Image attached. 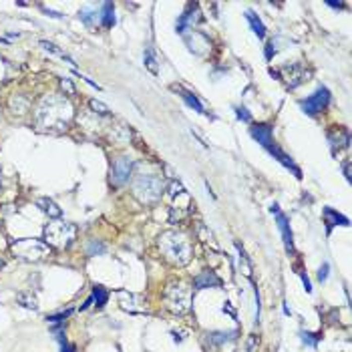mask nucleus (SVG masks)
I'll return each instance as SVG.
<instances>
[{"mask_svg":"<svg viewBox=\"0 0 352 352\" xmlns=\"http://www.w3.org/2000/svg\"><path fill=\"white\" fill-rule=\"evenodd\" d=\"M270 211L276 215V221H278V227H280V231H282V240H284L286 252L292 254V252H294V240H292V229H290V221H288L286 213L280 211V205H278V203H272Z\"/></svg>","mask_w":352,"mask_h":352,"instance_id":"6e6552de","label":"nucleus"},{"mask_svg":"<svg viewBox=\"0 0 352 352\" xmlns=\"http://www.w3.org/2000/svg\"><path fill=\"white\" fill-rule=\"evenodd\" d=\"M328 101H330V91L326 87H320L314 95H310L308 99L300 101V107H302V111L306 115H316V113H320L328 105Z\"/></svg>","mask_w":352,"mask_h":352,"instance_id":"0eeeda50","label":"nucleus"},{"mask_svg":"<svg viewBox=\"0 0 352 352\" xmlns=\"http://www.w3.org/2000/svg\"><path fill=\"white\" fill-rule=\"evenodd\" d=\"M236 115H238V119H242L244 123H250V121H252V115L248 113L246 107H236Z\"/></svg>","mask_w":352,"mask_h":352,"instance_id":"c85d7f7f","label":"nucleus"},{"mask_svg":"<svg viewBox=\"0 0 352 352\" xmlns=\"http://www.w3.org/2000/svg\"><path fill=\"white\" fill-rule=\"evenodd\" d=\"M145 67L153 73V75H157L159 73V67H157V58H155V54H153V50L151 48H147L145 50Z\"/></svg>","mask_w":352,"mask_h":352,"instance_id":"5701e85b","label":"nucleus"},{"mask_svg":"<svg viewBox=\"0 0 352 352\" xmlns=\"http://www.w3.org/2000/svg\"><path fill=\"white\" fill-rule=\"evenodd\" d=\"M250 133H252V137L262 145V147H266V145H270L274 139H272V127L270 125H256V127H252L250 129Z\"/></svg>","mask_w":352,"mask_h":352,"instance_id":"f8f14e48","label":"nucleus"},{"mask_svg":"<svg viewBox=\"0 0 352 352\" xmlns=\"http://www.w3.org/2000/svg\"><path fill=\"white\" fill-rule=\"evenodd\" d=\"M131 169H133V161L127 159V157H119L115 163H113V171H111V181L115 185H123L129 181L131 175Z\"/></svg>","mask_w":352,"mask_h":352,"instance_id":"1a4fd4ad","label":"nucleus"},{"mask_svg":"<svg viewBox=\"0 0 352 352\" xmlns=\"http://www.w3.org/2000/svg\"><path fill=\"white\" fill-rule=\"evenodd\" d=\"M328 139H330V143H332V147H346L348 143H350V137H348V131L346 129H336V131H332L330 135H328Z\"/></svg>","mask_w":352,"mask_h":352,"instance_id":"2eb2a0df","label":"nucleus"},{"mask_svg":"<svg viewBox=\"0 0 352 352\" xmlns=\"http://www.w3.org/2000/svg\"><path fill=\"white\" fill-rule=\"evenodd\" d=\"M10 248H12L14 256L20 258V260H24V262H38V260H44V258L48 256V252H50V248H48L46 242L28 240V238L12 242Z\"/></svg>","mask_w":352,"mask_h":352,"instance_id":"20e7f679","label":"nucleus"},{"mask_svg":"<svg viewBox=\"0 0 352 352\" xmlns=\"http://www.w3.org/2000/svg\"><path fill=\"white\" fill-rule=\"evenodd\" d=\"M159 248H161L163 256L171 264H177V266L187 264L189 258H191V244H189V240L183 233H177V231H165L159 238Z\"/></svg>","mask_w":352,"mask_h":352,"instance_id":"f03ea898","label":"nucleus"},{"mask_svg":"<svg viewBox=\"0 0 352 352\" xmlns=\"http://www.w3.org/2000/svg\"><path fill=\"white\" fill-rule=\"evenodd\" d=\"M177 91L181 93V99H183V101H185V103H187V105H189V107H191L193 111H197V113H205V111H203V105H201V101H199V99H197V97H195L193 93H189V91H183L181 87H179Z\"/></svg>","mask_w":352,"mask_h":352,"instance_id":"6ab92c4d","label":"nucleus"},{"mask_svg":"<svg viewBox=\"0 0 352 352\" xmlns=\"http://www.w3.org/2000/svg\"><path fill=\"white\" fill-rule=\"evenodd\" d=\"M300 278H302V284H304L306 292H312V286H310V280H308V276H306L304 272H300Z\"/></svg>","mask_w":352,"mask_h":352,"instance_id":"72a5a7b5","label":"nucleus"},{"mask_svg":"<svg viewBox=\"0 0 352 352\" xmlns=\"http://www.w3.org/2000/svg\"><path fill=\"white\" fill-rule=\"evenodd\" d=\"M264 149H268V153H270L272 157H276V159H278V161H280V163H282L286 169H290V171L298 177V179L302 177V171L296 167V163L292 161V157H290V155H286V153H284V151H282V149L276 145V141H272V143H270V145H266Z\"/></svg>","mask_w":352,"mask_h":352,"instance_id":"9d476101","label":"nucleus"},{"mask_svg":"<svg viewBox=\"0 0 352 352\" xmlns=\"http://www.w3.org/2000/svg\"><path fill=\"white\" fill-rule=\"evenodd\" d=\"M61 87L69 93V95H75V87H73V83H71V79H63L61 81Z\"/></svg>","mask_w":352,"mask_h":352,"instance_id":"2f4dec72","label":"nucleus"},{"mask_svg":"<svg viewBox=\"0 0 352 352\" xmlns=\"http://www.w3.org/2000/svg\"><path fill=\"white\" fill-rule=\"evenodd\" d=\"M73 314V310H65V312H58V314H52V316H48L46 318V322H50V324H63L69 316Z\"/></svg>","mask_w":352,"mask_h":352,"instance_id":"bb28decb","label":"nucleus"},{"mask_svg":"<svg viewBox=\"0 0 352 352\" xmlns=\"http://www.w3.org/2000/svg\"><path fill=\"white\" fill-rule=\"evenodd\" d=\"M40 46L44 48V50H48V52H54V54H58L61 58H65V61H69L71 65H75V61L69 56V54H65L61 48H56V44H52V42H48V40H40Z\"/></svg>","mask_w":352,"mask_h":352,"instance_id":"4be33fe9","label":"nucleus"},{"mask_svg":"<svg viewBox=\"0 0 352 352\" xmlns=\"http://www.w3.org/2000/svg\"><path fill=\"white\" fill-rule=\"evenodd\" d=\"M328 272H330V264H322V268H320V272H318V280H320V282H326Z\"/></svg>","mask_w":352,"mask_h":352,"instance_id":"7c9ffc66","label":"nucleus"},{"mask_svg":"<svg viewBox=\"0 0 352 352\" xmlns=\"http://www.w3.org/2000/svg\"><path fill=\"white\" fill-rule=\"evenodd\" d=\"M328 6H332V8H344V4H340V2H326Z\"/></svg>","mask_w":352,"mask_h":352,"instance_id":"c9c22d12","label":"nucleus"},{"mask_svg":"<svg viewBox=\"0 0 352 352\" xmlns=\"http://www.w3.org/2000/svg\"><path fill=\"white\" fill-rule=\"evenodd\" d=\"M165 302H167V308L169 310H173L175 314H183V312L189 310L191 292L183 284H171L165 290Z\"/></svg>","mask_w":352,"mask_h":352,"instance_id":"423d86ee","label":"nucleus"},{"mask_svg":"<svg viewBox=\"0 0 352 352\" xmlns=\"http://www.w3.org/2000/svg\"><path fill=\"white\" fill-rule=\"evenodd\" d=\"M91 298H93V304H97V308H103L107 304V300H109V292L103 286H93Z\"/></svg>","mask_w":352,"mask_h":352,"instance_id":"aec40b11","label":"nucleus"},{"mask_svg":"<svg viewBox=\"0 0 352 352\" xmlns=\"http://www.w3.org/2000/svg\"><path fill=\"white\" fill-rule=\"evenodd\" d=\"M133 191L145 203L157 201L161 197V191H163V179L157 175H139L135 179Z\"/></svg>","mask_w":352,"mask_h":352,"instance_id":"39448f33","label":"nucleus"},{"mask_svg":"<svg viewBox=\"0 0 352 352\" xmlns=\"http://www.w3.org/2000/svg\"><path fill=\"white\" fill-rule=\"evenodd\" d=\"M38 207L44 211V213H48L50 217H61V207L52 201V199H48V197H42V199H38Z\"/></svg>","mask_w":352,"mask_h":352,"instance_id":"a211bd4d","label":"nucleus"},{"mask_svg":"<svg viewBox=\"0 0 352 352\" xmlns=\"http://www.w3.org/2000/svg\"><path fill=\"white\" fill-rule=\"evenodd\" d=\"M79 18L87 24V26H95L97 24V20L101 18V12H97L93 6H85L81 12H79Z\"/></svg>","mask_w":352,"mask_h":352,"instance_id":"dca6fc26","label":"nucleus"},{"mask_svg":"<svg viewBox=\"0 0 352 352\" xmlns=\"http://www.w3.org/2000/svg\"><path fill=\"white\" fill-rule=\"evenodd\" d=\"M324 217H326V223H328V233H330L332 225H348V217L340 215L332 207H324Z\"/></svg>","mask_w":352,"mask_h":352,"instance_id":"ddd939ff","label":"nucleus"},{"mask_svg":"<svg viewBox=\"0 0 352 352\" xmlns=\"http://www.w3.org/2000/svg\"><path fill=\"white\" fill-rule=\"evenodd\" d=\"M77 236V227L73 223H67V221H50L46 227H44V240L48 246L56 248V250H65L73 244Z\"/></svg>","mask_w":352,"mask_h":352,"instance_id":"7ed1b4c3","label":"nucleus"},{"mask_svg":"<svg viewBox=\"0 0 352 352\" xmlns=\"http://www.w3.org/2000/svg\"><path fill=\"white\" fill-rule=\"evenodd\" d=\"M101 24L105 28H111L115 24V6L111 2H105L103 4V10H101Z\"/></svg>","mask_w":352,"mask_h":352,"instance_id":"f3484780","label":"nucleus"},{"mask_svg":"<svg viewBox=\"0 0 352 352\" xmlns=\"http://www.w3.org/2000/svg\"><path fill=\"white\" fill-rule=\"evenodd\" d=\"M105 252H107V246L101 244V242H97V240H93V242L87 246V254H89V256H97V254L101 256V254H105Z\"/></svg>","mask_w":352,"mask_h":352,"instance_id":"a878e982","label":"nucleus"},{"mask_svg":"<svg viewBox=\"0 0 352 352\" xmlns=\"http://www.w3.org/2000/svg\"><path fill=\"white\" fill-rule=\"evenodd\" d=\"M233 336H236V332H213V334H209V342H213V344H223V342L231 340Z\"/></svg>","mask_w":352,"mask_h":352,"instance_id":"b1692460","label":"nucleus"},{"mask_svg":"<svg viewBox=\"0 0 352 352\" xmlns=\"http://www.w3.org/2000/svg\"><path fill=\"white\" fill-rule=\"evenodd\" d=\"M221 286V280L215 276V272H201L195 280H193V288L195 290H205V288H219Z\"/></svg>","mask_w":352,"mask_h":352,"instance_id":"9b49d317","label":"nucleus"},{"mask_svg":"<svg viewBox=\"0 0 352 352\" xmlns=\"http://www.w3.org/2000/svg\"><path fill=\"white\" fill-rule=\"evenodd\" d=\"M71 117H73V109L63 97H46L36 109V123L44 131L67 129Z\"/></svg>","mask_w":352,"mask_h":352,"instance_id":"f257e3e1","label":"nucleus"},{"mask_svg":"<svg viewBox=\"0 0 352 352\" xmlns=\"http://www.w3.org/2000/svg\"><path fill=\"white\" fill-rule=\"evenodd\" d=\"M16 300L24 306V308H30V310H36L38 308V304H36V298L32 296V294H28V292H20L18 296H16Z\"/></svg>","mask_w":352,"mask_h":352,"instance_id":"412c9836","label":"nucleus"},{"mask_svg":"<svg viewBox=\"0 0 352 352\" xmlns=\"http://www.w3.org/2000/svg\"><path fill=\"white\" fill-rule=\"evenodd\" d=\"M61 352H75V346L69 344V342H63V344H61Z\"/></svg>","mask_w":352,"mask_h":352,"instance_id":"f704fd0d","label":"nucleus"},{"mask_svg":"<svg viewBox=\"0 0 352 352\" xmlns=\"http://www.w3.org/2000/svg\"><path fill=\"white\" fill-rule=\"evenodd\" d=\"M246 20L250 22V26H252V30L260 36V38H264L266 36V26H264V22L258 18V14L254 12V10H246Z\"/></svg>","mask_w":352,"mask_h":352,"instance_id":"4468645a","label":"nucleus"},{"mask_svg":"<svg viewBox=\"0 0 352 352\" xmlns=\"http://www.w3.org/2000/svg\"><path fill=\"white\" fill-rule=\"evenodd\" d=\"M183 193H185V189H183V185H181L179 181H173V183L169 185V195L175 197V195H183Z\"/></svg>","mask_w":352,"mask_h":352,"instance_id":"c756f323","label":"nucleus"},{"mask_svg":"<svg viewBox=\"0 0 352 352\" xmlns=\"http://www.w3.org/2000/svg\"><path fill=\"white\" fill-rule=\"evenodd\" d=\"M276 50H278V48H276V42H268V46H266V58L270 61V58L276 54Z\"/></svg>","mask_w":352,"mask_h":352,"instance_id":"473e14b6","label":"nucleus"},{"mask_svg":"<svg viewBox=\"0 0 352 352\" xmlns=\"http://www.w3.org/2000/svg\"><path fill=\"white\" fill-rule=\"evenodd\" d=\"M300 338H302V342L308 344L310 348H316V346H318V340H320L322 336H320V334H312V332H304V330H302V332H300Z\"/></svg>","mask_w":352,"mask_h":352,"instance_id":"393cba45","label":"nucleus"},{"mask_svg":"<svg viewBox=\"0 0 352 352\" xmlns=\"http://www.w3.org/2000/svg\"><path fill=\"white\" fill-rule=\"evenodd\" d=\"M2 266H4V262H2V260H0V268H2Z\"/></svg>","mask_w":352,"mask_h":352,"instance_id":"e433bc0d","label":"nucleus"},{"mask_svg":"<svg viewBox=\"0 0 352 352\" xmlns=\"http://www.w3.org/2000/svg\"><path fill=\"white\" fill-rule=\"evenodd\" d=\"M91 109H93L95 113H99V115H107V113H109V107H107L105 103L97 101V99H93V101H91Z\"/></svg>","mask_w":352,"mask_h":352,"instance_id":"cd10ccee","label":"nucleus"}]
</instances>
